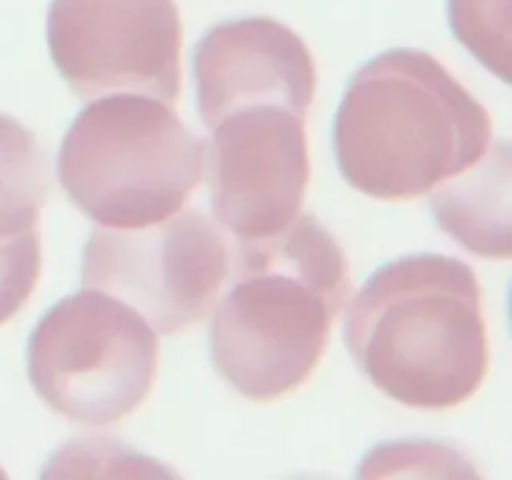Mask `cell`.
Here are the masks:
<instances>
[{
	"label": "cell",
	"instance_id": "obj_1",
	"mask_svg": "<svg viewBox=\"0 0 512 480\" xmlns=\"http://www.w3.org/2000/svg\"><path fill=\"white\" fill-rule=\"evenodd\" d=\"M350 295L348 258L315 215L243 240L238 273L210 320V358L230 388L270 403L303 388Z\"/></svg>",
	"mask_w": 512,
	"mask_h": 480
},
{
	"label": "cell",
	"instance_id": "obj_2",
	"mask_svg": "<svg viewBox=\"0 0 512 480\" xmlns=\"http://www.w3.org/2000/svg\"><path fill=\"white\" fill-rule=\"evenodd\" d=\"M345 345L360 373L395 403L420 410L468 403L490 368L478 275L443 253L390 260L350 300Z\"/></svg>",
	"mask_w": 512,
	"mask_h": 480
},
{
	"label": "cell",
	"instance_id": "obj_3",
	"mask_svg": "<svg viewBox=\"0 0 512 480\" xmlns=\"http://www.w3.org/2000/svg\"><path fill=\"white\" fill-rule=\"evenodd\" d=\"M490 113L453 73L418 48L363 65L333 123L338 168L375 200H413L488 155Z\"/></svg>",
	"mask_w": 512,
	"mask_h": 480
},
{
	"label": "cell",
	"instance_id": "obj_4",
	"mask_svg": "<svg viewBox=\"0 0 512 480\" xmlns=\"http://www.w3.org/2000/svg\"><path fill=\"white\" fill-rule=\"evenodd\" d=\"M203 178V143L168 103L113 93L85 105L58 150V180L100 228L170 218Z\"/></svg>",
	"mask_w": 512,
	"mask_h": 480
},
{
	"label": "cell",
	"instance_id": "obj_5",
	"mask_svg": "<svg viewBox=\"0 0 512 480\" xmlns=\"http://www.w3.org/2000/svg\"><path fill=\"white\" fill-rule=\"evenodd\" d=\"M158 350V333L133 305L83 288L58 300L30 333L28 378L63 418L113 425L148 400Z\"/></svg>",
	"mask_w": 512,
	"mask_h": 480
},
{
	"label": "cell",
	"instance_id": "obj_6",
	"mask_svg": "<svg viewBox=\"0 0 512 480\" xmlns=\"http://www.w3.org/2000/svg\"><path fill=\"white\" fill-rule=\"evenodd\" d=\"M223 233L200 210L143 228H95L83 248V285L133 305L155 333L205 318L228 275Z\"/></svg>",
	"mask_w": 512,
	"mask_h": 480
},
{
	"label": "cell",
	"instance_id": "obj_7",
	"mask_svg": "<svg viewBox=\"0 0 512 480\" xmlns=\"http://www.w3.org/2000/svg\"><path fill=\"white\" fill-rule=\"evenodd\" d=\"M183 20L175 0H50L48 50L83 100L140 93L180 98Z\"/></svg>",
	"mask_w": 512,
	"mask_h": 480
},
{
	"label": "cell",
	"instance_id": "obj_8",
	"mask_svg": "<svg viewBox=\"0 0 512 480\" xmlns=\"http://www.w3.org/2000/svg\"><path fill=\"white\" fill-rule=\"evenodd\" d=\"M203 153L215 218L240 240L278 233L300 213L310 180L305 118L278 105L235 110L210 128Z\"/></svg>",
	"mask_w": 512,
	"mask_h": 480
},
{
	"label": "cell",
	"instance_id": "obj_9",
	"mask_svg": "<svg viewBox=\"0 0 512 480\" xmlns=\"http://www.w3.org/2000/svg\"><path fill=\"white\" fill-rule=\"evenodd\" d=\"M193 75L208 130L253 105H278L305 118L318 90V68L305 40L263 15L210 28L195 45Z\"/></svg>",
	"mask_w": 512,
	"mask_h": 480
},
{
	"label": "cell",
	"instance_id": "obj_10",
	"mask_svg": "<svg viewBox=\"0 0 512 480\" xmlns=\"http://www.w3.org/2000/svg\"><path fill=\"white\" fill-rule=\"evenodd\" d=\"M473 175L430 198L440 228L483 258H510V148L498 145L475 163Z\"/></svg>",
	"mask_w": 512,
	"mask_h": 480
},
{
	"label": "cell",
	"instance_id": "obj_11",
	"mask_svg": "<svg viewBox=\"0 0 512 480\" xmlns=\"http://www.w3.org/2000/svg\"><path fill=\"white\" fill-rule=\"evenodd\" d=\"M48 165L33 130L0 113V240L38 228Z\"/></svg>",
	"mask_w": 512,
	"mask_h": 480
},
{
	"label": "cell",
	"instance_id": "obj_12",
	"mask_svg": "<svg viewBox=\"0 0 512 480\" xmlns=\"http://www.w3.org/2000/svg\"><path fill=\"white\" fill-rule=\"evenodd\" d=\"M455 38L508 83V0H448Z\"/></svg>",
	"mask_w": 512,
	"mask_h": 480
},
{
	"label": "cell",
	"instance_id": "obj_13",
	"mask_svg": "<svg viewBox=\"0 0 512 480\" xmlns=\"http://www.w3.org/2000/svg\"><path fill=\"white\" fill-rule=\"evenodd\" d=\"M43 253L40 230H28L0 240V325L10 323L23 310L38 285Z\"/></svg>",
	"mask_w": 512,
	"mask_h": 480
}]
</instances>
